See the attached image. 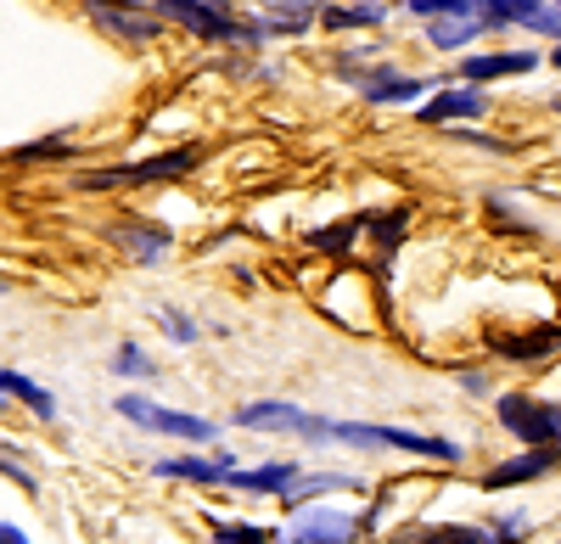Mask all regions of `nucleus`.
Returning <instances> with one entry per match:
<instances>
[{
	"label": "nucleus",
	"mask_w": 561,
	"mask_h": 544,
	"mask_svg": "<svg viewBox=\"0 0 561 544\" xmlns=\"http://www.w3.org/2000/svg\"><path fill=\"white\" fill-rule=\"evenodd\" d=\"M354 539V517L348 511H304L280 544H348Z\"/></svg>",
	"instance_id": "nucleus-4"
},
{
	"label": "nucleus",
	"mask_w": 561,
	"mask_h": 544,
	"mask_svg": "<svg viewBox=\"0 0 561 544\" xmlns=\"http://www.w3.org/2000/svg\"><path fill=\"white\" fill-rule=\"evenodd\" d=\"M466 34H472L466 23H433V45H460Z\"/></svg>",
	"instance_id": "nucleus-14"
},
{
	"label": "nucleus",
	"mask_w": 561,
	"mask_h": 544,
	"mask_svg": "<svg viewBox=\"0 0 561 544\" xmlns=\"http://www.w3.org/2000/svg\"><path fill=\"white\" fill-rule=\"evenodd\" d=\"M0 544H28V539H23L18 528H7V522H0Z\"/></svg>",
	"instance_id": "nucleus-16"
},
{
	"label": "nucleus",
	"mask_w": 561,
	"mask_h": 544,
	"mask_svg": "<svg viewBox=\"0 0 561 544\" xmlns=\"http://www.w3.org/2000/svg\"><path fill=\"white\" fill-rule=\"evenodd\" d=\"M415 7H421V12H460L466 0H415Z\"/></svg>",
	"instance_id": "nucleus-15"
},
{
	"label": "nucleus",
	"mask_w": 561,
	"mask_h": 544,
	"mask_svg": "<svg viewBox=\"0 0 561 544\" xmlns=\"http://www.w3.org/2000/svg\"><path fill=\"white\" fill-rule=\"evenodd\" d=\"M534 57L528 51H505V57H472L466 62V79H500V73H528Z\"/></svg>",
	"instance_id": "nucleus-10"
},
{
	"label": "nucleus",
	"mask_w": 561,
	"mask_h": 544,
	"mask_svg": "<svg viewBox=\"0 0 561 544\" xmlns=\"http://www.w3.org/2000/svg\"><path fill=\"white\" fill-rule=\"evenodd\" d=\"M314 438H337V443H365V449H410V455H438V461H455L460 449L444 443V438H421V432H404V427H354V421H314Z\"/></svg>",
	"instance_id": "nucleus-1"
},
{
	"label": "nucleus",
	"mask_w": 561,
	"mask_h": 544,
	"mask_svg": "<svg viewBox=\"0 0 561 544\" xmlns=\"http://www.w3.org/2000/svg\"><path fill=\"white\" fill-rule=\"evenodd\" d=\"M500 348H505L511 359H539L545 348H556V332H534V337H505Z\"/></svg>",
	"instance_id": "nucleus-12"
},
{
	"label": "nucleus",
	"mask_w": 561,
	"mask_h": 544,
	"mask_svg": "<svg viewBox=\"0 0 561 544\" xmlns=\"http://www.w3.org/2000/svg\"><path fill=\"white\" fill-rule=\"evenodd\" d=\"M556 107H561V96H556Z\"/></svg>",
	"instance_id": "nucleus-17"
},
{
	"label": "nucleus",
	"mask_w": 561,
	"mask_h": 544,
	"mask_svg": "<svg viewBox=\"0 0 561 544\" xmlns=\"http://www.w3.org/2000/svg\"><path fill=\"white\" fill-rule=\"evenodd\" d=\"M500 427L517 432L528 449H556L561 443V404L528 398V393H505L500 398Z\"/></svg>",
	"instance_id": "nucleus-2"
},
{
	"label": "nucleus",
	"mask_w": 561,
	"mask_h": 544,
	"mask_svg": "<svg viewBox=\"0 0 561 544\" xmlns=\"http://www.w3.org/2000/svg\"><path fill=\"white\" fill-rule=\"evenodd\" d=\"M556 62H561V51H556Z\"/></svg>",
	"instance_id": "nucleus-18"
},
{
	"label": "nucleus",
	"mask_w": 561,
	"mask_h": 544,
	"mask_svg": "<svg viewBox=\"0 0 561 544\" xmlns=\"http://www.w3.org/2000/svg\"><path fill=\"white\" fill-rule=\"evenodd\" d=\"M118 410L129 421H140V427H152V432H174V438H192V443L214 438V421L185 416V410H163V404H147V398H118Z\"/></svg>",
	"instance_id": "nucleus-3"
},
{
	"label": "nucleus",
	"mask_w": 561,
	"mask_h": 544,
	"mask_svg": "<svg viewBox=\"0 0 561 544\" xmlns=\"http://www.w3.org/2000/svg\"><path fill=\"white\" fill-rule=\"evenodd\" d=\"M163 477H185V483H230V461H163Z\"/></svg>",
	"instance_id": "nucleus-8"
},
{
	"label": "nucleus",
	"mask_w": 561,
	"mask_h": 544,
	"mask_svg": "<svg viewBox=\"0 0 561 544\" xmlns=\"http://www.w3.org/2000/svg\"><path fill=\"white\" fill-rule=\"evenodd\" d=\"M230 483H237V488H259V494H287L298 483V466L275 461V466H259V472H230Z\"/></svg>",
	"instance_id": "nucleus-7"
},
{
	"label": "nucleus",
	"mask_w": 561,
	"mask_h": 544,
	"mask_svg": "<svg viewBox=\"0 0 561 544\" xmlns=\"http://www.w3.org/2000/svg\"><path fill=\"white\" fill-rule=\"evenodd\" d=\"M478 113H483V96H478V90H449V96H438L421 118L438 124V118H478Z\"/></svg>",
	"instance_id": "nucleus-9"
},
{
	"label": "nucleus",
	"mask_w": 561,
	"mask_h": 544,
	"mask_svg": "<svg viewBox=\"0 0 561 544\" xmlns=\"http://www.w3.org/2000/svg\"><path fill=\"white\" fill-rule=\"evenodd\" d=\"M237 421L242 427H259V432H314V416L293 410V404H248Z\"/></svg>",
	"instance_id": "nucleus-6"
},
{
	"label": "nucleus",
	"mask_w": 561,
	"mask_h": 544,
	"mask_svg": "<svg viewBox=\"0 0 561 544\" xmlns=\"http://www.w3.org/2000/svg\"><path fill=\"white\" fill-rule=\"evenodd\" d=\"M556 449H528V455H517V461H505V466H494L483 483L489 488H511V483H534V477H550L556 472Z\"/></svg>",
	"instance_id": "nucleus-5"
},
{
	"label": "nucleus",
	"mask_w": 561,
	"mask_h": 544,
	"mask_svg": "<svg viewBox=\"0 0 561 544\" xmlns=\"http://www.w3.org/2000/svg\"><path fill=\"white\" fill-rule=\"evenodd\" d=\"M421 544H500L483 528H438V533H421Z\"/></svg>",
	"instance_id": "nucleus-11"
},
{
	"label": "nucleus",
	"mask_w": 561,
	"mask_h": 544,
	"mask_svg": "<svg viewBox=\"0 0 561 544\" xmlns=\"http://www.w3.org/2000/svg\"><path fill=\"white\" fill-rule=\"evenodd\" d=\"M214 544H270V533L253 522H230V528H214Z\"/></svg>",
	"instance_id": "nucleus-13"
},
{
	"label": "nucleus",
	"mask_w": 561,
	"mask_h": 544,
	"mask_svg": "<svg viewBox=\"0 0 561 544\" xmlns=\"http://www.w3.org/2000/svg\"><path fill=\"white\" fill-rule=\"evenodd\" d=\"M556 544H561V539H556Z\"/></svg>",
	"instance_id": "nucleus-19"
}]
</instances>
